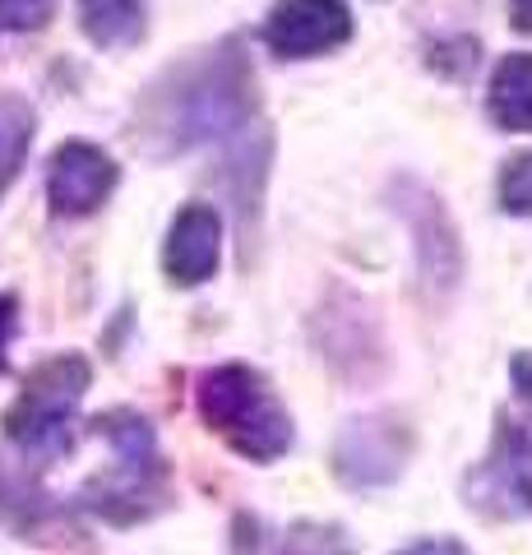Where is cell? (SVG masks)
Instances as JSON below:
<instances>
[{"instance_id": "cell-1", "label": "cell", "mask_w": 532, "mask_h": 555, "mask_svg": "<svg viewBox=\"0 0 532 555\" xmlns=\"http://www.w3.org/2000/svg\"><path fill=\"white\" fill-rule=\"evenodd\" d=\"M199 412L218 436H228L246 459H278L291 444V422L287 412L273 403L264 379L246 366H222L204 375L199 385Z\"/></svg>"}, {"instance_id": "cell-2", "label": "cell", "mask_w": 532, "mask_h": 555, "mask_svg": "<svg viewBox=\"0 0 532 555\" xmlns=\"http://www.w3.org/2000/svg\"><path fill=\"white\" fill-rule=\"evenodd\" d=\"M89 389V366L79 357H56L42 371L28 375L24 393L5 412V430L24 449H56L65 440V426Z\"/></svg>"}, {"instance_id": "cell-3", "label": "cell", "mask_w": 532, "mask_h": 555, "mask_svg": "<svg viewBox=\"0 0 532 555\" xmlns=\"http://www.w3.org/2000/svg\"><path fill=\"white\" fill-rule=\"evenodd\" d=\"M352 14L338 0H278L264 24V38L278 56H315L348 42Z\"/></svg>"}, {"instance_id": "cell-4", "label": "cell", "mask_w": 532, "mask_h": 555, "mask_svg": "<svg viewBox=\"0 0 532 555\" xmlns=\"http://www.w3.org/2000/svg\"><path fill=\"white\" fill-rule=\"evenodd\" d=\"M112 185H116V167L107 153L93 144H65V149H56V158H51L47 195H51V208L65 218L93 214V208L112 195Z\"/></svg>"}, {"instance_id": "cell-5", "label": "cell", "mask_w": 532, "mask_h": 555, "mask_svg": "<svg viewBox=\"0 0 532 555\" xmlns=\"http://www.w3.org/2000/svg\"><path fill=\"white\" fill-rule=\"evenodd\" d=\"M477 486H482V500H477V505L501 500L505 514H528L532 509V430L505 426L501 440L491 449V459L482 463Z\"/></svg>"}, {"instance_id": "cell-6", "label": "cell", "mask_w": 532, "mask_h": 555, "mask_svg": "<svg viewBox=\"0 0 532 555\" xmlns=\"http://www.w3.org/2000/svg\"><path fill=\"white\" fill-rule=\"evenodd\" d=\"M218 236H222V222L213 208H185V214L171 222V236H167V273L177 283H204L213 269H218Z\"/></svg>"}, {"instance_id": "cell-7", "label": "cell", "mask_w": 532, "mask_h": 555, "mask_svg": "<svg viewBox=\"0 0 532 555\" xmlns=\"http://www.w3.org/2000/svg\"><path fill=\"white\" fill-rule=\"evenodd\" d=\"M385 430H389L385 422H356L338 444V473L352 477V481H385V477L399 473L403 440L393 436L389 444H380Z\"/></svg>"}, {"instance_id": "cell-8", "label": "cell", "mask_w": 532, "mask_h": 555, "mask_svg": "<svg viewBox=\"0 0 532 555\" xmlns=\"http://www.w3.org/2000/svg\"><path fill=\"white\" fill-rule=\"evenodd\" d=\"M491 116L505 130H532V56H505L495 65Z\"/></svg>"}, {"instance_id": "cell-9", "label": "cell", "mask_w": 532, "mask_h": 555, "mask_svg": "<svg viewBox=\"0 0 532 555\" xmlns=\"http://www.w3.org/2000/svg\"><path fill=\"white\" fill-rule=\"evenodd\" d=\"M79 20L98 47H130L144 33V0H79Z\"/></svg>"}, {"instance_id": "cell-10", "label": "cell", "mask_w": 532, "mask_h": 555, "mask_svg": "<svg viewBox=\"0 0 532 555\" xmlns=\"http://www.w3.org/2000/svg\"><path fill=\"white\" fill-rule=\"evenodd\" d=\"M28 144H33V112L20 98H0V195L20 171Z\"/></svg>"}, {"instance_id": "cell-11", "label": "cell", "mask_w": 532, "mask_h": 555, "mask_svg": "<svg viewBox=\"0 0 532 555\" xmlns=\"http://www.w3.org/2000/svg\"><path fill=\"white\" fill-rule=\"evenodd\" d=\"M501 199L509 214H523L532 218V153H523V158H514L505 167V177H501Z\"/></svg>"}, {"instance_id": "cell-12", "label": "cell", "mask_w": 532, "mask_h": 555, "mask_svg": "<svg viewBox=\"0 0 532 555\" xmlns=\"http://www.w3.org/2000/svg\"><path fill=\"white\" fill-rule=\"evenodd\" d=\"M56 14V0H0V33L42 28Z\"/></svg>"}, {"instance_id": "cell-13", "label": "cell", "mask_w": 532, "mask_h": 555, "mask_svg": "<svg viewBox=\"0 0 532 555\" xmlns=\"http://www.w3.org/2000/svg\"><path fill=\"white\" fill-rule=\"evenodd\" d=\"M403 555H468L458 542H417L412 551H403Z\"/></svg>"}, {"instance_id": "cell-14", "label": "cell", "mask_w": 532, "mask_h": 555, "mask_svg": "<svg viewBox=\"0 0 532 555\" xmlns=\"http://www.w3.org/2000/svg\"><path fill=\"white\" fill-rule=\"evenodd\" d=\"M10 324H14V301L0 297V366H5V338H10Z\"/></svg>"}, {"instance_id": "cell-15", "label": "cell", "mask_w": 532, "mask_h": 555, "mask_svg": "<svg viewBox=\"0 0 532 555\" xmlns=\"http://www.w3.org/2000/svg\"><path fill=\"white\" fill-rule=\"evenodd\" d=\"M514 379H519V393L532 403V357H519V361H514Z\"/></svg>"}, {"instance_id": "cell-16", "label": "cell", "mask_w": 532, "mask_h": 555, "mask_svg": "<svg viewBox=\"0 0 532 555\" xmlns=\"http://www.w3.org/2000/svg\"><path fill=\"white\" fill-rule=\"evenodd\" d=\"M514 24L532 33V0H514Z\"/></svg>"}]
</instances>
